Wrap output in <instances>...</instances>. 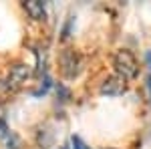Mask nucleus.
Returning a JSON list of instances; mask_svg holds the SVG:
<instances>
[{
	"mask_svg": "<svg viewBox=\"0 0 151 149\" xmlns=\"http://www.w3.org/2000/svg\"><path fill=\"white\" fill-rule=\"evenodd\" d=\"M113 67H115L117 75L123 77V79H135L139 75V65L133 57V53L127 50V48H121L117 50V55L113 57Z\"/></svg>",
	"mask_w": 151,
	"mask_h": 149,
	"instance_id": "obj_1",
	"label": "nucleus"
},
{
	"mask_svg": "<svg viewBox=\"0 0 151 149\" xmlns=\"http://www.w3.org/2000/svg\"><path fill=\"white\" fill-rule=\"evenodd\" d=\"M30 75H32V71L28 69L26 65H12L10 73H8V77H6V85H8L10 93L18 91L24 83L30 79Z\"/></svg>",
	"mask_w": 151,
	"mask_h": 149,
	"instance_id": "obj_2",
	"label": "nucleus"
},
{
	"mask_svg": "<svg viewBox=\"0 0 151 149\" xmlns=\"http://www.w3.org/2000/svg\"><path fill=\"white\" fill-rule=\"evenodd\" d=\"M60 67H63V73H65V77H77L79 75V71H81V57L75 53V50H63L60 53Z\"/></svg>",
	"mask_w": 151,
	"mask_h": 149,
	"instance_id": "obj_3",
	"label": "nucleus"
},
{
	"mask_svg": "<svg viewBox=\"0 0 151 149\" xmlns=\"http://www.w3.org/2000/svg\"><path fill=\"white\" fill-rule=\"evenodd\" d=\"M125 91H127V81L119 75L107 77V81L101 85V95H107V97H117V95H123Z\"/></svg>",
	"mask_w": 151,
	"mask_h": 149,
	"instance_id": "obj_4",
	"label": "nucleus"
},
{
	"mask_svg": "<svg viewBox=\"0 0 151 149\" xmlns=\"http://www.w3.org/2000/svg\"><path fill=\"white\" fill-rule=\"evenodd\" d=\"M24 8L30 14V18H35V20H42V18H45V4L38 2V0H28V2H24Z\"/></svg>",
	"mask_w": 151,
	"mask_h": 149,
	"instance_id": "obj_5",
	"label": "nucleus"
},
{
	"mask_svg": "<svg viewBox=\"0 0 151 149\" xmlns=\"http://www.w3.org/2000/svg\"><path fill=\"white\" fill-rule=\"evenodd\" d=\"M10 95H12V93H10V89H8V85H6V81L0 79V103H4Z\"/></svg>",
	"mask_w": 151,
	"mask_h": 149,
	"instance_id": "obj_6",
	"label": "nucleus"
},
{
	"mask_svg": "<svg viewBox=\"0 0 151 149\" xmlns=\"http://www.w3.org/2000/svg\"><path fill=\"white\" fill-rule=\"evenodd\" d=\"M10 135V129H8V125H6V121L4 119H0V141L2 139H6Z\"/></svg>",
	"mask_w": 151,
	"mask_h": 149,
	"instance_id": "obj_7",
	"label": "nucleus"
},
{
	"mask_svg": "<svg viewBox=\"0 0 151 149\" xmlns=\"http://www.w3.org/2000/svg\"><path fill=\"white\" fill-rule=\"evenodd\" d=\"M73 149H91V147H87L81 137H73Z\"/></svg>",
	"mask_w": 151,
	"mask_h": 149,
	"instance_id": "obj_8",
	"label": "nucleus"
},
{
	"mask_svg": "<svg viewBox=\"0 0 151 149\" xmlns=\"http://www.w3.org/2000/svg\"><path fill=\"white\" fill-rule=\"evenodd\" d=\"M145 63H147V67H149V71H151V50L145 53Z\"/></svg>",
	"mask_w": 151,
	"mask_h": 149,
	"instance_id": "obj_9",
	"label": "nucleus"
},
{
	"mask_svg": "<svg viewBox=\"0 0 151 149\" xmlns=\"http://www.w3.org/2000/svg\"><path fill=\"white\" fill-rule=\"evenodd\" d=\"M63 149H65V147H63Z\"/></svg>",
	"mask_w": 151,
	"mask_h": 149,
	"instance_id": "obj_10",
	"label": "nucleus"
}]
</instances>
